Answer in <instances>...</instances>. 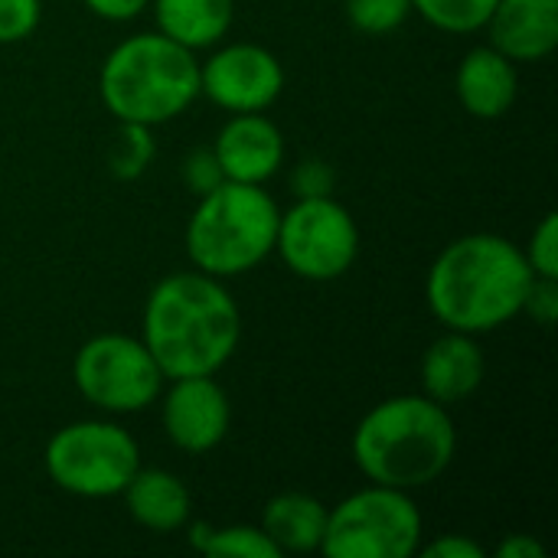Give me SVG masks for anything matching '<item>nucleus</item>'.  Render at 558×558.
<instances>
[{
	"label": "nucleus",
	"instance_id": "obj_19",
	"mask_svg": "<svg viewBox=\"0 0 558 558\" xmlns=\"http://www.w3.org/2000/svg\"><path fill=\"white\" fill-rule=\"evenodd\" d=\"M190 546L206 558H281L271 539L262 533V526L248 523L213 526L199 520L190 526Z\"/></svg>",
	"mask_w": 558,
	"mask_h": 558
},
{
	"label": "nucleus",
	"instance_id": "obj_2",
	"mask_svg": "<svg viewBox=\"0 0 558 558\" xmlns=\"http://www.w3.org/2000/svg\"><path fill=\"white\" fill-rule=\"evenodd\" d=\"M141 340L167 379L216 376L242 343V311L219 278L177 271L147 294Z\"/></svg>",
	"mask_w": 558,
	"mask_h": 558
},
{
	"label": "nucleus",
	"instance_id": "obj_9",
	"mask_svg": "<svg viewBox=\"0 0 558 558\" xmlns=\"http://www.w3.org/2000/svg\"><path fill=\"white\" fill-rule=\"evenodd\" d=\"M275 252L294 278L327 284L356 265L360 226L337 196L294 199L278 216Z\"/></svg>",
	"mask_w": 558,
	"mask_h": 558
},
{
	"label": "nucleus",
	"instance_id": "obj_28",
	"mask_svg": "<svg viewBox=\"0 0 558 558\" xmlns=\"http://www.w3.org/2000/svg\"><path fill=\"white\" fill-rule=\"evenodd\" d=\"M418 553L428 558H484L487 556V549H484L477 539L464 536V533H441L438 539L422 543V549H418Z\"/></svg>",
	"mask_w": 558,
	"mask_h": 558
},
{
	"label": "nucleus",
	"instance_id": "obj_29",
	"mask_svg": "<svg viewBox=\"0 0 558 558\" xmlns=\"http://www.w3.org/2000/svg\"><path fill=\"white\" fill-rule=\"evenodd\" d=\"M82 3L98 20H108V23H131L150 7V0H82Z\"/></svg>",
	"mask_w": 558,
	"mask_h": 558
},
{
	"label": "nucleus",
	"instance_id": "obj_27",
	"mask_svg": "<svg viewBox=\"0 0 558 558\" xmlns=\"http://www.w3.org/2000/svg\"><path fill=\"white\" fill-rule=\"evenodd\" d=\"M523 314L539 324V327H553L558 317V278H533L526 301H523Z\"/></svg>",
	"mask_w": 558,
	"mask_h": 558
},
{
	"label": "nucleus",
	"instance_id": "obj_16",
	"mask_svg": "<svg viewBox=\"0 0 558 558\" xmlns=\"http://www.w3.org/2000/svg\"><path fill=\"white\" fill-rule=\"evenodd\" d=\"M128 517L147 533H180L193 517L190 487L163 468H141L121 490Z\"/></svg>",
	"mask_w": 558,
	"mask_h": 558
},
{
	"label": "nucleus",
	"instance_id": "obj_8",
	"mask_svg": "<svg viewBox=\"0 0 558 558\" xmlns=\"http://www.w3.org/2000/svg\"><path fill=\"white\" fill-rule=\"evenodd\" d=\"M72 383L92 409L105 415H137L160 399L167 376L141 337L98 333L75 350Z\"/></svg>",
	"mask_w": 558,
	"mask_h": 558
},
{
	"label": "nucleus",
	"instance_id": "obj_11",
	"mask_svg": "<svg viewBox=\"0 0 558 558\" xmlns=\"http://www.w3.org/2000/svg\"><path fill=\"white\" fill-rule=\"evenodd\" d=\"M167 383L170 386H163L157 399L167 441L193 458L219 448L232 428L229 392L216 383V376H183Z\"/></svg>",
	"mask_w": 558,
	"mask_h": 558
},
{
	"label": "nucleus",
	"instance_id": "obj_18",
	"mask_svg": "<svg viewBox=\"0 0 558 558\" xmlns=\"http://www.w3.org/2000/svg\"><path fill=\"white\" fill-rule=\"evenodd\" d=\"M150 10L157 29L193 52L222 43L235 20V0H150Z\"/></svg>",
	"mask_w": 558,
	"mask_h": 558
},
{
	"label": "nucleus",
	"instance_id": "obj_21",
	"mask_svg": "<svg viewBox=\"0 0 558 558\" xmlns=\"http://www.w3.org/2000/svg\"><path fill=\"white\" fill-rule=\"evenodd\" d=\"M157 157V141H154V128L144 124H118V137L108 150V170L114 180H137L150 170Z\"/></svg>",
	"mask_w": 558,
	"mask_h": 558
},
{
	"label": "nucleus",
	"instance_id": "obj_22",
	"mask_svg": "<svg viewBox=\"0 0 558 558\" xmlns=\"http://www.w3.org/2000/svg\"><path fill=\"white\" fill-rule=\"evenodd\" d=\"M347 20L366 36H389L412 16V0H347Z\"/></svg>",
	"mask_w": 558,
	"mask_h": 558
},
{
	"label": "nucleus",
	"instance_id": "obj_6",
	"mask_svg": "<svg viewBox=\"0 0 558 558\" xmlns=\"http://www.w3.org/2000/svg\"><path fill=\"white\" fill-rule=\"evenodd\" d=\"M43 468L62 494L108 500L121 497L128 481L141 471V445L111 418H82L46 441Z\"/></svg>",
	"mask_w": 558,
	"mask_h": 558
},
{
	"label": "nucleus",
	"instance_id": "obj_20",
	"mask_svg": "<svg viewBox=\"0 0 558 558\" xmlns=\"http://www.w3.org/2000/svg\"><path fill=\"white\" fill-rule=\"evenodd\" d=\"M497 0H412V13H418L428 26L454 36L481 33Z\"/></svg>",
	"mask_w": 558,
	"mask_h": 558
},
{
	"label": "nucleus",
	"instance_id": "obj_3",
	"mask_svg": "<svg viewBox=\"0 0 558 558\" xmlns=\"http://www.w3.org/2000/svg\"><path fill=\"white\" fill-rule=\"evenodd\" d=\"M350 451L369 484L412 494L432 487L454 464L458 428L451 409L428 396H392L360 418Z\"/></svg>",
	"mask_w": 558,
	"mask_h": 558
},
{
	"label": "nucleus",
	"instance_id": "obj_24",
	"mask_svg": "<svg viewBox=\"0 0 558 558\" xmlns=\"http://www.w3.org/2000/svg\"><path fill=\"white\" fill-rule=\"evenodd\" d=\"M43 20V0H0V46L23 43Z\"/></svg>",
	"mask_w": 558,
	"mask_h": 558
},
{
	"label": "nucleus",
	"instance_id": "obj_30",
	"mask_svg": "<svg viewBox=\"0 0 558 558\" xmlns=\"http://www.w3.org/2000/svg\"><path fill=\"white\" fill-rule=\"evenodd\" d=\"M494 558H546V549L530 533H513L494 549Z\"/></svg>",
	"mask_w": 558,
	"mask_h": 558
},
{
	"label": "nucleus",
	"instance_id": "obj_10",
	"mask_svg": "<svg viewBox=\"0 0 558 558\" xmlns=\"http://www.w3.org/2000/svg\"><path fill=\"white\" fill-rule=\"evenodd\" d=\"M281 92L284 65L258 43H226L199 62V95L229 114L268 111Z\"/></svg>",
	"mask_w": 558,
	"mask_h": 558
},
{
	"label": "nucleus",
	"instance_id": "obj_13",
	"mask_svg": "<svg viewBox=\"0 0 558 558\" xmlns=\"http://www.w3.org/2000/svg\"><path fill=\"white\" fill-rule=\"evenodd\" d=\"M484 376H487V360L477 337L471 333L445 330L422 353V366H418L422 396H428L445 409L464 405L484 386Z\"/></svg>",
	"mask_w": 558,
	"mask_h": 558
},
{
	"label": "nucleus",
	"instance_id": "obj_15",
	"mask_svg": "<svg viewBox=\"0 0 558 558\" xmlns=\"http://www.w3.org/2000/svg\"><path fill=\"white\" fill-rule=\"evenodd\" d=\"M454 95L461 108L477 121L504 118L517 105V95H520L517 62L507 59L490 43L468 49L454 72Z\"/></svg>",
	"mask_w": 558,
	"mask_h": 558
},
{
	"label": "nucleus",
	"instance_id": "obj_14",
	"mask_svg": "<svg viewBox=\"0 0 558 558\" xmlns=\"http://www.w3.org/2000/svg\"><path fill=\"white\" fill-rule=\"evenodd\" d=\"M484 29L517 65L543 62L558 46V0H497Z\"/></svg>",
	"mask_w": 558,
	"mask_h": 558
},
{
	"label": "nucleus",
	"instance_id": "obj_23",
	"mask_svg": "<svg viewBox=\"0 0 558 558\" xmlns=\"http://www.w3.org/2000/svg\"><path fill=\"white\" fill-rule=\"evenodd\" d=\"M530 268L536 278H558V213L549 209L536 229L530 232V242L523 248Z\"/></svg>",
	"mask_w": 558,
	"mask_h": 558
},
{
	"label": "nucleus",
	"instance_id": "obj_1",
	"mask_svg": "<svg viewBox=\"0 0 558 558\" xmlns=\"http://www.w3.org/2000/svg\"><path fill=\"white\" fill-rule=\"evenodd\" d=\"M533 278L523 245L497 232H471L438 252L425 298L445 330L484 337L523 314Z\"/></svg>",
	"mask_w": 558,
	"mask_h": 558
},
{
	"label": "nucleus",
	"instance_id": "obj_7",
	"mask_svg": "<svg viewBox=\"0 0 558 558\" xmlns=\"http://www.w3.org/2000/svg\"><path fill=\"white\" fill-rule=\"evenodd\" d=\"M425 523L412 494L369 484L327 510L320 553L327 558H412Z\"/></svg>",
	"mask_w": 558,
	"mask_h": 558
},
{
	"label": "nucleus",
	"instance_id": "obj_12",
	"mask_svg": "<svg viewBox=\"0 0 558 558\" xmlns=\"http://www.w3.org/2000/svg\"><path fill=\"white\" fill-rule=\"evenodd\" d=\"M213 154L226 180L265 186L284 167L288 147L281 128L265 111H245V114H232L219 128L213 141Z\"/></svg>",
	"mask_w": 558,
	"mask_h": 558
},
{
	"label": "nucleus",
	"instance_id": "obj_26",
	"mask_svg": "<svg viewBox=\"0 0 558 558\" xmlns=\"http://www.w3.org/2000/svg\"><path fill=\"white\" fill-rule=\"evenodd\" d=\"M180 180L183 186L193 193V196H206L209 190H216L226 177H222V167L213 154V147H196L183 157L180 163Z\"/></svg>",
	"mask_w": 558,
	"mask_h": 558
},
{
	"label": "nucleus",
	"instance_id": "obj_17",
	"mask_svg": "<svg viewBox=\"0 0 558 558\" xmlns=\"http://www.w3.org/2000/svg\"><path fill=\"white\" fill-rule=\"evenodd\" d=\"M327 510L330 507H324L317 497L288 490L265 504L258 526L271 539V546L278 549L281 558L307 556V553H320L324 530H327Z\"/></svg>",
	"mask_w": 558,
	"mask_h": 558
},
{
	"label": "nucleus",
	"instance_id": "obj_25",
	"mask_svg": "<svg viewBox=\"0 0 558 558\" xmlns=\"http://www.w3.org/2000/svg\"><path fill=\"white\" fill-rule=\"evenodd\" d=\"M288 183H291L294 199L333 196V190H337V170L327 160H320V157H307V160H301V163L291 167Z\"/></svg>",
	"mask_w": 558,
	"mask_h": 558
},
{
	"label": "nucleus",
	"instance_id": "obj_5",
	"mask_svg": "<svg viewBox=\"0 0 558 558\" xmlns=\"http://www.w3.org/2000/svg\"><path fill=\"white\" fill-rule=\"evenodd\" d=\"M278 216L281 209L265 186L222 180L196 196L190 213L183 245L193 268L219 281L255 271L275 252Z\"/></svg>",
	"mask_w": 558,
	"mask_h": 558
},
{
	"label": "nucleus",
	"instance_id": "obj_4",
	"mask_svg": "<svg viewBox=\"0 0 558 558\" xmlns=\"http://www.w3.org/2000/svg\"><path fill=\"white\" fill-rule=\"evenodd\" d=\"M98 95L118 124L160 128L199 98V59L160 29L134 33L105 56Z\"/></svg>",
	"mask_w": 558,
	"mask_h": 558
}]
</instances>
